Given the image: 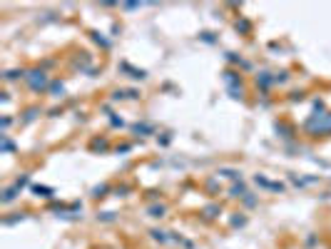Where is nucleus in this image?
Masks as SVG:
<instances>
[{"label": "nucleus", "instance_id": "1", "mask_svg": "<svg viewBox=\"0 0 331 249\" xmlns=\"http://www.w3.org/2000/svg\"><path fill=\"white\" fill-rule=\"evenodd\" d=\"M306 130H309L311 135H329V132H331V112H324V115H314V117H309Z\"/></svg>", "mask_w": 331, "mask_h": 249}]
</instances>
